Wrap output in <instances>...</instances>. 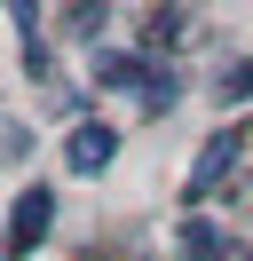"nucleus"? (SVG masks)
<instances>
[{
  "mask_svg": "<svg viewBox=\"0 0 253 261\" xmlns=\"http://www.w3.org/2000/svg\"><path fill=\"white\" fill-rule=\"evenodd\" d=\"M245 261H253V253H245Z\"/></svg>",
  "mask_w": 253,
  "mask_h": 261,
  "instance_id": "10",
  "label": "nucleus"
},
{
  "mask_svg": "<svg viewBox=\"0 0 253 261\" xmlns=\"http://www.w3.org/2000/svg\"><path fill=\"white\" fill-rule=\"evenodd\" d=\"M245 143H253V127H245Z\"/></svg>",
  "mask_w": 253,
  "mask_h": 261,
  "instance_id": "9",
  "label": "nucleus"
},
{
  "mask_svg": "<svg viewBox=\"0 0 253 261\" xmlns=\"http://www.w3.org/2000/svg\"><path fill=\"white\" fill-rule=\"evenodd\" d=\"M237 150H245V135H214V143L198 150V166H190V198H206V190H214V182L230 174V159H237Z\"/></svg>",
  "mask_w": 253,
  "mask_h": 261,
  "instance_id": "4",
  "label": "nucleus"
},
{
  "mask_svg": "<svg viewBox=\"0 0 253 261\" xmlns=\"http://www.w3.org/2000/svg\"><path fill=\"white\" fill-rule=\"evenodd\" d=\"M221 95H253V64H237L230 80H221Z\"/></svg>",
  "mask_w": 253,
  "mask_h": 261,
  "instance_id": "8",
  "label": "nucleus"
},
{
  "mask_svg": "<svg viewBox=\"0 0 253 261\" xmlns=\"http://www.w3.org/2000/svg\"><path fill=\"white\" fill-rule=\"evenodd\" d=\"M111 159H119V135H111L103 119H79L71 143H63V166H71V174H103Z\"/></svg>",
  "mask_w": 253,
  "mask_h": 261,
  "instance_id": "2",
  "label": "nucleus"
},
{
  "mask_svg": "<svg viewBox=\"0 0 253 261\" xmlns=\"http://www.w3.org/2000/svg\"><path fill=\"white\" fill-rule=\"evenodd\" d=\"M166 80V71H150L142 56H127V48H111V56H95V87H135L142 103H150V87Z\"/></svg>",
  "mask_w": 253,
  "mask_h": 261,
  "instance_id": "3",
  "label": "nucleus"
},
{
  "mask_svg": "<svg viewBox=\"0 0 253 261\" xmlns=\"http://www.w3.org/2000/svg\"><path fill=\"white\" fill-rule=\"evenodd\" d=\"M174 245H182V253H190V261H230V238H221V229H214V222H198V214H190V222H182V229H174Z\"/></svg>",
  "mask_w": 253,
  "mask_h": 261,
  "instance_id": "5",
  "label": "nucleus"
},
{
  "mask_svg": "<svg viewBox=\"0 0 253 261\" xmlns=\"http://www.w3.org/2000/svg\"><path fill=\"white\" fill-rule=\"evenodd\" d=\"M103 8H95V0H79V8H71V16H63V32H79V40H95V32H103Z\"/></svg>",
  "mask_w": 253,
  "mask_h": 261,
  "instance_id": "6",
  "label": "nucleus"
},
{
  "mask_svg": "<svg viewBox=\"0 0 253 261\" xmlns=\"http://www.w3.org/2000/svg\"><path fill=\"white\" fill-rule=\"evenodd\" d=\"M142 32H150V40H182V8H150Z\"/></svg>",
  "mask_w": 253,
  "mask_h": 261,
  "instance_id": "7",
  "label": "nucleus"
},
{
  "mask_svg": "<svg viewBox=\"0 0 253 261\" xmlns=\"http://www.w3.org/2000/svg\"><path fill=\"white\" fill-rule=\"evenodd\" d=\"M47 222H56V190H47V182L16 190V206H8V261H24L32 245L47 238Z\"/></svg>",
  "mask_w": 253,
  "mask_h": 261,
  "instance_id": "1",
  "label": "nucleus"
}]
</instances>
